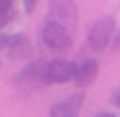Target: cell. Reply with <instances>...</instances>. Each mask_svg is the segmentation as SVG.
Masks as SVG:
<instances>
[{
	"label": "cell",
	"instance_id": "cell-6",
	"mask_svg": "<svg viewBox=\"0 0 120 117\" xmlns=\"http://www.w3.org/2000/svg\"><path fill=\"white\" fill-rule=\"evenodd\" d=\"M51 19L64 24L66 28H75L77 24V4L75 0H49Z\"/></svg>",
	"mask_w": 120,
	"mask_h": 117
},
{
	"label": "cell",
	"instance_id": "cell-8",
	"mask_svg": "<svg viewBox=\"0 0 120 117\" xmlns=\"http://www.w3.org/2000/svg\"><path fill=\"white\" fill-rule=\"evenodd\" d=\"M99 73V63L94 58H85V60L75 63V75H73V82L77 87H89L94 81L98 79Z\"/></svg>",
	"mask_w": 120,
	"mask_h": 117
},
{
	"label": "cell",
	"instance_id": "cell-9",
	"mask_svg": "<svg viewBox=\"0 0 120 117\" xmlns=\"http://www.w3.org/2000/svg\"><path fill=\"white\" fill-rule=\"evenodd\" d=\"M16 0H0V30L14 21Z\"/></svg>",
	"mask_w": 120,
	"mask_h": 117
},
{
	"label": "cell",
	"instance_id": "cell-5",
	"mask_svg": "<svg viewBox=\"0 0 120 117\" xmlns=\"http://www.w3.org/2000/svg\"><path fill=\"white\" fill-rule=\"evenodd\" d=\"M0 49L9 54V58L23 60L31 54L30 40L24 33H2L0 35Z\"/></svg>",
	"mask_w": 120,
	"mask_h": 117
},
{
	"label": "cell",
	"instance_id": "cell-2",
	"mask_svg": "<svg viewBox=\"0 0 120 117\" xmlns=\"http://www.w3.org/2000/svg\"><path fill=\"white\" fill-rule=\"evenodd\" d=\"M117 32L115 26V19L111 16H105L99 18L98 21H94L87 30V44L94 52H101L111 44L113 35Z\"/></svg>",
	"mask_w": 120,
	"mask_h": 117
},
{
	"label": "cell",
	"instance_id": "cell-7",
	"mask_svg": "<svg viewBox=\"0 0 120 117\" xmlns=\"http://www.w3.org/2000/svg\"><path fill=\"white\" fill-rule=\"evenodd\" d=\"M84 98H85V94L82 91H75V93L68 94L66 98L51 105L49 117H80Z\"/></svg>",
	"mask_w": 120,
	"mask_h": 117
},
{
	"label": "cell",
	"instance_id": "cell-4",
	"mask_svg": "<svg viewBox=\"0 0 120 117\" xmlns=\"http://www.w3.org/2000/svg\"><path fill=\"white\" fill-rule=\"evenodd\" d=\"M75 75V61L68 60H51L44 63V84H64Z\"/></svg>",
	"mask_w": 120,
	"mask_h": 117
},
{
	"label": "cell",
	"instance_id": "cell-13",
	"mask_svg": "<svg viewBox=\"0 0 120 117\" xmlns=\"http://www.w3.org/2000/svg\"><path fill=\"white\" fill-rule=\"evenodd\" d=\"M94 117H117L115 114H111V112H98Z\"/></svg>",
	"mask_w": 120,
	"mask_h": 117
},
{
	"label": "cell",
	"instance_id": "cell-10",
	"mask_svg": "<svg viewBox=\"0 0 120 117\" xmlns=\"http://www.w3.org/2000/svg\"><path fill=\"white\" fill-rule=\"evenodd\" d=\"M23 2V9L26 12V16L33 14V11L37 9V4H38V0H21Z\"/></svg>",
	"mask_w": 120,
	"mask_h": 117
},
{
	"label": "cell",
	"instance_id": "cell-3",
	"mask_svg": "<svg viewBox=\"0 0 120 117\" xmlns=\"http://www.w3.org/2000/svg\"><path fill=\"white\" fill-rule=\"evenodd\" d=\"M14 84L18 87V91L23 94L35 93L37 89H40V86H45L44 84V61H31V63H28L16 75Z\"/></svg>",
	"mask_w": 120,
	"mask_h": 117
},
{
	"label": "cell",
	"instance_id": "cell-12",
	"mask_svg": "<svg viewBox=\"0 0 120 117\" xmlns=\"http://www.w3.org/2000/svg\"><path fill=\"white\" fill-rule=\"evenodd\" d=\"M111 51H120V28H117L113 35V40H111Z\"/></svg>",
	"mask_w": 120,
	"mask_h": 117
},
{
	"label": "cell",
	"instance_id": "cell-1",
	"mask_svg": "<svg viewBox=\"0 0 120 117\" xmlns=\"http://www.w3.org/2000/svg\"><path fill=\"white\" fill-rule=\"evenodd\" d=\"M42 40L51 51L57 54H66L73 45V37L64 24L47 19L42 26Z\"/></svg>",
	"mask_w": 120,
	"mask_h": 117
},
{
	"label": "cell",
	"instance_id": "cell-11",
	"mask_svg": "<svg viewBox=\"0 0 120 117\" xmlns=\"http://www.w3.org/2000/svg\"><path fill=\"white\" fill-rule=\"evenodd\" d=\"M110 103L115 108H120V87H118V89H115L113 93L110 94Z\"/></svg>",
	"mask_w": 120,
	"mask_h": 117
}]
</instances>
